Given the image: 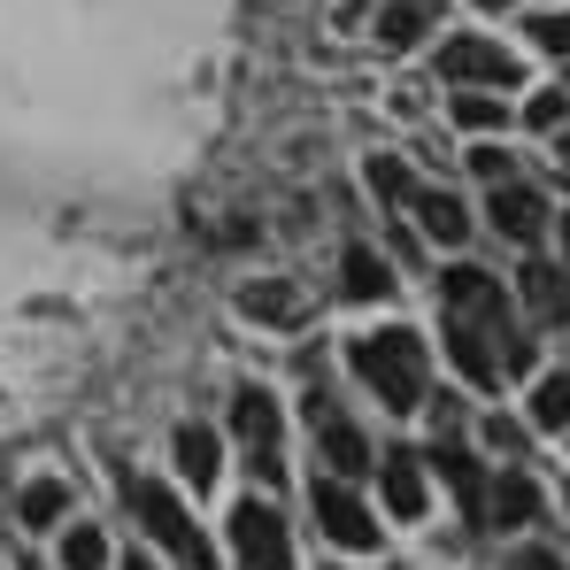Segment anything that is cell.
<instances>
[{
    "label": "cell",
    "instance_id": "obj_30",
    "mask_svg": "<svg viewBox=\"0 0 570 570\" xmlns=\"http://www.w3.org/2000/svg\"><path fill=\"white\" fill-rule=\"evenodd\" d=\"M478 8H485V16H501V8H509V0H478Z\"/></svg>",
    "mask_w": 570,
    "mask_h": 570
},
{
    "label": "cell",
    "instance_id": "obj_12",
    "mask_svg": "<svg viewBox=\"0 0 570 570\" xmlns=\"http://www.w3.org/2000/svg\"><path fill=\"white\" fill-rule=\"evenodd\" d=\"M432 23H440V0H385L379 8V39L385 47H416Z\"/></svg>",
    "mask_w": 570,
    "mask_h": 570
},
{
    "label": "cell",
    "instance_id": "obj_26",
    "mask_svg": "<svg viewBox=\"0 0 570 570\" xmlns=\"http://www.w3.org/2000/svg\"><path fill=\"white\" fill-rule=\"evenodd\" d=\"M532 39H540L548 55H570V8H563V16H540V23H532Z\"/></svg>",
    "mask_w": 570,
    "mask_h": 570
},
{
    "label": "cell",
    "instance_id": "obj_27",
    "mask_svg": "<svg viewBox=\"0 0 570 570\" xmlns=\"http://www.w3.org/2000/svg\"><path fill=\"white\" fill-rule=\"evenodd\" d=\"M485 448H493V455H509V448H524V432H517L509 416H485Z\"/></svg>",
    "mask_w": 570,
    "mask_h": 570
},
{
    "label": "cell",
    "instance_id": "obj_17",
    "mask_svg": "<svg viewBox=\"0 0 570 570\" xmlns=\"http://www.w3.org/2000/svg\"><path fill=\"white\" fill-rule=\"evenodd\" d=\"M340 285H347V301H385L393 293V278H385V263L371 247H347L340 255Z\"/></svg>",
    "mask_w": 570,
    "mask_h": 570
},
{
    "label": "cell",
    "instance_id": "obj_20",
    "mask_svg": "<svg viewBox=\"0 0 570 570\" xmlns=\"http://www.w3.org/2000/svg\"><path fill=\"white\" fill-rule=\"evenodd\" d=\"M532 424H540V432H563L570 424V371L532 385Z\"/></svg>",
    "mask_w": 570,
    "mask_h": 570
},
{
    "label": "cell",
    "instance_id": "obj_7",
    "mask_svg": "<svg viewBox=\"0 0 570 570\" xmlns=\"http://www.w3.org/2000/svg\"><path fill=\"white\" fill-rule=\"evenodd\" d=\"M308 501H316V524H324V532H332L340 548H379V517H371V509L355 501V485L324 478V485H316Z\"/></svg>",
    "mask_w": 570,
    "mask_h": 570
},
{
    "label": "cell",
    "instance_id": "obj_5",
    "mask_svg": "<svg viewBox=\"0 0 570 570\" xmlns=\"http://www.w3.org/2000/svg\"><path fill=\"white\" fill-rule=\"evenodd\" d=\"M308 424H316V448H324V463H332L340 478H363V471H379L371 440H363V432H355V424H347V416H340V409L324 401V385L308 393Z\"/></svg>",
    "mask_w": 570,
    "mask_h": 570
},
{
    "label": "cell",
    "instance_id": "obj_9",
    "mask_svg": "<svg viewBox=\"0 0 570 570\" xmlns=\"http://www.w3.org/2000/svg\"><path fill=\"white\" fill-rule=\"evenodd\" d=\"M540 224H548V200H540V193H524L517 178L493 186V232H501V239L524 247V239H540Z\"/></svg>",
    "mask_w": 570,
    "mask_h": 570
},
{
    "label": "cell",
    "instance_id": "obj_32",
    "mask_svg": "<svg viewBox=\"0 0 570 570\" xmlns=\"http://www.w3.org/2000/svg\"><path fill=\"white\" fill-rule=\"evenodd\" d=\"M563 255H570V216H563Z\"/></svg>",
    "mask_w": 570,
    "mask_h": 570
},
{
    "label": "cell",
    "instance_id": "obj_28",
    "mask_svg": "<svg viewBox=\"0 0 570 570\" xmlns=\"http://www.w3.org/2000/svg\"><path fill=\"white\" fill-rule=\"evenodd\" d=\"M501 570H570L563 556H548V548H524V556H509Z\"/></svg>",
    "mask_w": 570,
    "mask_h": 570
},
{
    "label": "cell",
    "instance_id": "obj_21",
    "mask_svg": "<svg viewBox=\"0 0 570 570\" xmlns=\"http://www.w3.org/2000/svg\"><path fill=\"white\" fill-rule=\"evenodd\" d=\"M62 570H108V540H100L94 524H70V540H62Z\"/></svg>",
    "mask_w": 570,
    "mask_h": 570
},
{
    "label": "cell",
    "instance_id": "obj_8",
    "mask_svg": "<svg viewBox=\"0 0 570 570\" xmlns=\"http://www.w3.org/2000/svg\"><path fill=\"white\" fill-rule=\"evenodd\" d=\"M440 70L455 86H517V55L493 47V39H448L440 47Z\"/></svg>",
    "mask_w": 570,
    "mask_h": 570
},
{
    "label": "cell",
    "instance_id": "obj_3",
    "mask_svg": "<svg viewBox=\"0 0 570 570\" xmlns=\"http://www.w3.org/2000/svg\"><path fill=\"white\" fill-rule=\"evenodd\" d=\"M124 493H131V517H139V524H147V532H155V540H163V548H170V556H178L186 570H216V548H208V532L193 524V509L178 501V493H170V485H163V478H131Z\"/></svg>",
    "mask_w": 570,
    "mask_h": 570
},
{
    "label": "cell",
    "instance_id": "obj_4",
    "mask_svg": "<svg viewBox=\"0 0 570 570\" xmlns=\"http://www.w3.org/2000/svg\"><path fill=\"white\" fill-rule=\"evenodd\" d=\"M232 556L247 570H293V548H285V524H278V509L271 501H239L232 509Z\"/></svg>",
    "mask_w": 570,
    "mask_h": 570
},
{
    "label": "cell",
    "instance_id": "obj_23",
    "mask_svg": "<svg viewBox=\"0 0 570 570\" xmlns=\"http://www.w3.org/2000/svg\"><path fill=\"white\" fill-rule=\"evenodd\" d=\"M455 124H463V131H501V100L493 94H463L455 100Z\"/></svg>",
    "mask_w": 570,
    "mask_h": 570
},
{
    "label": "cell",
    "instance_id": "obj_15",
    "mask_svg": "<svg viewBox=\"0 0 570 570\" xmlns=\"http://www.w3.org/2000/svg\"><path fill=\"white\" fill-rule=\"evenodd\" d=\"M409 200H416V216H424V232H432L440 247H463V239H471V216H463L455 193H409Z\"/></svg>",
    "mask_w": 570,
    "mask_h": 570
},
{
    "label": "cell",
    "instance_id": "obj_22",
    "mask_svg": "<svg viewBox=\"0 0 570 570\" xmlns=\"http://www.w3.org/2000/svg\"><path fill=\"white\" fill-rule=\"evenodd\" d=\"M371 193H379V200H409V163H401V155H371Z\"/></svg>",
    "mask_w": 570,
    "mask_h": 570
},
{
    "label": "cell",
    "instance_id": "obj_18",
    "mask_svg": "<svg viewBox=\"0 0 570 570\" xmlns=\"http://www.w3.org/2000/svg\"><path fill=\"white\" fill-rule=\"evenodd\" d=\"M178 471L193 478V493L216 485V432L208 424H178Z\"/></svg>",
    "mask_w": 570,
    "mask_h": 570
},
{
    "label": "cell",
    "instance_id": "obj_6",
    "mask_svg": "<svg viewBox=\"0 0 570 570\" xmlns=\"http://www.w3.org/2000/svg\"><path fill=\"white\" fill-rule=\"evenodd\" d=\"M232 432H239V448L255 455V471L278 485V471H285L278 463V401H271L263 385H247V393L232 401Z\"/></svg>",
    "mask_w": 570,
    "mask_h": 570
},
{
    "label": "cell",
    "instance_id": "obj_29",
    "mask_svg": "<svg viewBox=\"0 0 570 570\" xmlns=\"http://www.w3.org/2000/svg\"><path fill=\"white\" fill-rule=\"evenodd\" d=\"M556 170H563V186H570V131H563V147H556Z\"/></svg>",
    "mask_w": 570,
    "mask_h": 570
},
{
    "label": "cell",
    "instance_id": "obj_14",
    "mask_svg": "<svg viewBox=\"0 0 570 570\" xmlns=\"http://www.w3.org/2000/svg\"><path fill=\"white\" fill-rule=\"evenodd\" d=\"M440 478L455 485V501H463V517L471 524H485V478H478V463L455 448V440H440Z\"/></svg>",
    "mask_w": 570,
    "mask_h": 570
},
{
    "label": "cell",
    "instance_id": "obj_10",
    "mask_svg": "<svg viewBox=\"0 0 570 570\" xmlns=\"http://www.w3.org/2000/svg\"><path fill=\"white\" fill-rule=\"evenodd\" d=\"M379 485H385V509H393L401 524H416V517H424V471H416V455H401V448H393V455L379 463Z\"/></svg>",
    "mask_w": 570,
    "mask_h": 570
},
{
    "label": "cell",
    "instance_id": "obj_11",
    "mask_svg": "<svg viewBox=\"0 0 570 570\" xmlns=\"http://www.w3.org/2000/svg\"><path fill=\"white\" fill-rule=\"evenodd\" d=\"M540 517V493H532V478H501V485H485V524H501V532H517V524H532Z\"/></svg>",
    "mask_w": 570,
    "mask_h": 570
},
{
    "label": "cell",
    "instance_id": "obj_13",
    "mask_svg": "<svg viewBox=\"0 0 570 570\" xmlns=\"http://www.w3.org/2000/svg\"><path fill=\"white\" fill-rule=\"evenodd\" d=\"M524 301H532L540 324H563L570 316V278L556 271V263H524Z\"/></svg>",
    "mask_w": 570,
    "mask_h": 570
},
{
    "label": "cell",
    "instance_id": "obj_16",
    "mask_svg": "<svg viewBox=\"0 0 570 570\" xmlns=\"http://www.w3.org/2000/svg\"><path fill=\"white\" fill-rule=\"evenodd\" d=\"M239 308H247V316H255V324H301V293H293V285H278V278H263V285H247V293H239Z\"/></svg>",
    "mask_w": 570,
    "mask_h": 570
},
{
    "label": "cell",
    "instance_id": "obj_31",
    "mask_svg": "<svg viewBox=\"0 0 570 570\" xmlns=\"http://www.w3.org/2000/svg\"><path fill=\"white\" fill-rule=\"evenodd\" d=\"M124 570H155V563H139V556H131V563H124Z\"/></svg>",
    "mask_w": 570,
    "mask_h": 570
},
{
    "label": "cell",
    "instance_id": "obj_25",
    "mask_svg": "<svg viewBox=\"0 0 570 570\" xmlns=\"http://www.w3.org/2000/svg\"><path fill=\"white\" fill-rule=\"evenodd\" d=\"M471 170H478V178H485V186H509V178H517L501 147H471Z\"/></svg>",
    "mask_w": 570,
    "mask_h": 570
},
{
    "label": "cell",
    "instance_id": "obj_1",
    "mask_svg": "<svg viewBox=\"0 0 570 570\" xmlns=\"http://www.w3.org/2000/svg\"><path fill=\"white\" fill-rule=\"evenodd\" d=\"M440 301H448V355H455V371L471 385H501V371H524L532 363V340L517 332L501 278L448 271L440 278Z\"/></svg>",
    "mask_w": 570,
    "mask_h": 570
},
{
    "label": "cell",
    "instance_id": "obj_2",
    "mask_svg": "<svg viewBox=\"0 0 570 570\" xmlns=\"http://www.w3.org/2000/svg\"><path fill=\"white\" fill-rule=\"evenodd\" d=\"M347 363H355V379L371 385L385 409H401V416L424 401V340H416L409 324H385V332H371V340H355Z\"/></svg>",
    "mask_w": 570,
    "mask_h": 570
},
{
    "label": "cell",
    "instance_id": "obj_24",
    "mask_svg": "<svg viewBox=\"0 0 570 570\" xmlns=\"http://www.w3.org/2000/svg\"><path fill=\"white\" fill-rule=\"evenodd\" d=\"M563 116H570V94H532V108H524L532 131H563Z\"/></svg>",
    "mask_w": 570,
    "mask_h": 570
},
{
    "label": "cell",
    "instance_id": "obj_19",
    "mask_svg": "<svg viewBox=\"0 0 570 570\" xmlns=\"http://www.w3.org/2000/svg\"><path fill=\"white\" fill-rule=\"evenodd\" d=\"M62 509H70V485L62 478H31L23 485V501H16V517L39 532V524H62Z\"/></svg>",
    "mask_w": 570,
    "mask_h": 570
}]
</instances>
